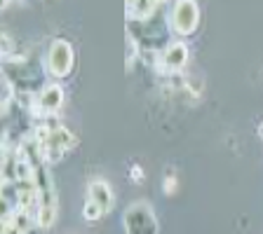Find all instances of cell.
I'll list each match as a JSON object with an SVG mask.
<instances>
[{"mask_svg": "<svg viewBox=\"0 0 263 234\" xmlns=\"http://www.w3.org/2000/svg\"><path fill=\"white\" fill-rule=\"evenodd\" d=\"M87 199H92L94 204H99V208L104 213H108L110 208H113V190H110V185L101 178L92 180L87 185Z\"/></svg>", "mask_w": 263, "mask_h": 234, "instance_id": "52a82bcc", "label": "cell"}, {"mask_svg": "<svg viewBox=\"0 0 263 234\" xmlns=\"http://www.w3.org/2000/svg\"><path fill=\"white\" fill-rule=\"evenodd\" d=\"M76 143H78L76 134H73V131H68L64 124H61L59 129H54L52 134H49L47 143H45V145H40L45 162H59V159L64 157L68 150H73V147H76Z\"/></svg>", "mask_w": 263, "mask_h": 234, "instance_id": "277c9868", "label": "cell"}, {"mask_svg": "<svg viewBox=\"0 0 263 234\" xmlns=\"http://www.w3.org/2000/svg\"><path fill=\"white\" fill-rule=\"evenodd\" d=\"M186 61H188V47L183 42H170L160 52V66L167 73L181 71L186 66Z\"/></svg>", "mask_w": 263, "mask_h": 234, "instance_id": "8992f818", "label": "cell"}, {"mask_svg": "<svg viewBox=\"0 0 263 234\" xmlns=\"http://www.w3.org/2000/svg\"><path fill=\"white\" fill-rule=\"evenodd\" d=\"M127 234H158V220H155V213L148 204L139 202L132 204L125 211V218H122Z\"/></svg>", "mask_w": 263, "mask_h": 234, "instance_id": "7a4b0ae2", "label": "cell"}, {"mask_svg": "<svg viewBox=\"0 0 263 234\" xmlns=\"http://www.w3.org/2000/svg\"><path fill=\"white\" fill-rule=\"evenodd\" d=\"M47 71L54 77H66L73 71V47L68 40H54L47 49Z\"/></svg>", "mask_w": 263, "mask_h": 234, "instance_id": "3957f363", "label": "cell"}, {"mask_svg": "<svg viewBox=\"0 0 263 234\" xmlns=\"http://www.w3.org/2000/svg\"><path fill=\"white\" fill-rule=\"evenodd\" d=\"M57 204L54 206H40V211H38V227L40 229H49L52 225H54V220H57Z\"/></svg>", "mask_w": 263, "mask_h": 234, "instance_id": "9c48e42d", "label": "cell"}, {"mask_svg": "<svg viewBox=\"0 0 263 234\" xmlns=\"http://www.w3.org/2000/svg\"><path fill=\"white\" fill-rule=\"evenodd\" d=\"M129 176H132V180H134V183H143V171H141V166H132V169H129Z\"/></svg>", "mask_w": 263, "mask_h": 234, "instance_id": "4fadbf2b", "label": "cell"}, {"mask_svg": "<svg viewBox=\"0 0 263 234\" xmlns=\"http://www.w3.org/2000/svg\"><path fill=\"white\" fill-rule=\"evenodd\" d=\"M64 103V89L61 84H45L38 94H35V110L45 115H52L61 108Z\"/></svg>", "mask_w": 263, "mask_h": 234, "instance_id": "5b68a950", "label": "cell"}, {"mask_svg": "<svg viewBox=\"0 0 263 234\" xmlns=\"http://www.w3.org/2000/svg\"><path fill=\"white\" fill-rule=\"evenodd\" d=\"M164 192H167V195L176 192V176L174 174H167V176H164Z\"/></svg>", "mask_w": 263, "mask_h": 234, "instance_id": "8fae6325", "label": "cell"}, {"mask_svg": "<svg viewBox=\"0 0 263 234\" xmlns=\"http://www.w3.org/2000/svg\"><path fill=\"white\" fill-rule=\"evenodd\" d=\"M164 0H127V19L148 22Z\"/></svg>", "mask_w": 263, "mask_h": 234, "instance_id": "ba28073f", "label": "cell"}, {"mask_svg": "<svg viewBox=\"0 0 263 234\" xmlns=\"http://www.w3.org/2000/svg\"><path fill=\"white\" fill-rule=\"evenodd\" d=\"M82 216H85V220L87 223H94V220H99V218H104L106 213L99 208V204H94L92 199H85V206H82Z\"/></svg>", "mask_w": 263, "mask_h": 234, "instance_id": "30bf717a", "label": "cell"}, {"mask_svg": "<svg viewBox=\"0 0 263 234\" xmlns=\"http://www.w3.org/2000/svg\"><path fill=\"white\" fill-rule=\"evenodd\" d=\"M200 26V5L195 0H174L170 7V28L176 35H191Z\"/></svg>", "mask_w": 263, "mask_h": 234, "instance_id": "6da1fadb", "label": "cell"}, {"mask_svg": "<svg viewBox=\"0 0 263 234\" xmlns=\"http://www.w3.org/2000/svg\"><path fill=\"white\" fill-rule=\"evenodd\" d=\"M3 234H24L12 220H3Z\"/></svg>", "mask_w": 263, "mask_h": 234, "instance_id": "7c38bea8", "label": "cell"}]
</instances>
